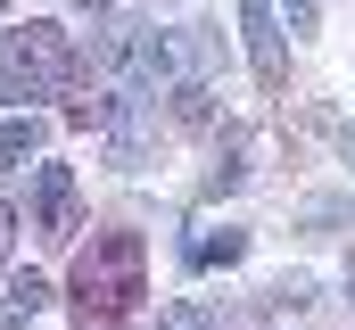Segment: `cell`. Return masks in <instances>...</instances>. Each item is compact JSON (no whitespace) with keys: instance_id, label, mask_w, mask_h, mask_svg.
Instances as JSON below:
<instances>
[{"instance_id":"6da1fadb","label":"cell","mask_w":355,"mask_h":330,"mask_svg":"<svg viewBox=\"0 0 355 330\" xmlns=\"http://www.w3.org/2000/svg\"><path fill=\"white\" fill-rule=\"evenodd\" d=\"M149 297V248L141 232H99L75 256V330H124Z\"/></svg>"},{"instance_id":"7a4b0ae2","label":"cell","mask_w":355,"mask_h":330,"mask_svg":"<svg viewBox=\"0 0 355 330\" xmlns=\"http://www.w3.org/2000/svg\"><path fill=\"white\" fill-rule=\"evenodd\" d=\"M8 67L33 82V99H75L91 82V58L58 33V25H17V42H8Z\"/></svg>"},{"instance_id":"3957f363","label":"cell","mask_w":355,"mask_h":330,"mask_svg":"<svg viewBox=\"0 0 355 330\" xmlns=\"http://www.w3.org/2000/svg\"><path fill=\"white\" fill-rule=\"evenodd\" d=\"M99 67L124 82V99H157V91H174V42L116 25V33H99Z\"/></svg>"},{"instance_id":"277c9868","label":"cell","mask_w":355,"mask_h":330,"mask_svg":"<svg viewBox=\"0 0 355 330\" xmlns=\"http://www.w3.org/2000/svg\"><path fill=\"white\" fill-rule=\"evenodd\" d=\"M33 232L50 248H67L83 232V198H75V173H67V165H42V173H33Z\"/></svg>"},{"instance_id":"5b68a950","label":"cell","mask_w":355,"mask_h":330,"mask_svg":"<svg viewBox=\"0 0 355 330\" xmlns=\"http://www.w3.org/2000/svg\"><path fill=\"white\" fill-rule=\"evenodd\" d=\"M240 8V33H248V58H257V82L265 91H289V50H281V25H272L265 0H232Z\"/></svg>"},{"instance_id":"8992f818","label":"cell","mask_w":355,"mask_h":330,"mask_svg":"<svg viewBox=\"0 0 355 330\" xmlns=\"http://www.w3.org/2000/svg\"><path fill=\"white\" fill-rule=\"evenodd\" d=\"M33 149H42V124H33V116H8V124H0V173H17Z\"/></svg>"},{"instance_id":"52a82bcc","label":"cell","mask_w":355,"mask_h":330,"mask_svg":"<svg viewBox=\"0 0 355 330\" xmlns=\"http://www.w3.org/2000/svg\"><path fill=\"white\" fill-rule=\"evenodd\" d=\"M42 306H50V281H33V272H25V281L8 289V306H0V322H8V330H25L33 314H42Z\"/></svg>"},{"instance_id":"ba28073f","label":"cell","mask_w":355,"mask_h":330,"mask_svg":"<svg viewBox=\"0 0 355 330\" xmlns=\"http://www.w3.org/2000/svg\"><path fill=\"white\" fill-rule=\"evenodd\" d=\"M248 256V232H198L190 240V264H240Z\"/></svg>"},{"instance_id":"9c48e42d","label":"cell","mask_w":355,"mask_h":330,"mask_svg":"<svg viewBox=\"0 0 355 330\" xmlns=\"http://www.w3.org/2000/svg\"><path fill=\"white\" fill-rule=\"evenodd\" d=\"M174 124H190V132L215 124V91L207 82H174Z\"/></svg>"},{"instance_id":"30bf717a","label":"cell","mask_w":355,"mask_h":330,"mask_svg":"<svg viewBox=\"0 0 355 330\" xmlns=\"http://www.w3.org/2000/svg\"><path fill=\"white\" fill-rule=\"evenodd\" d=\"M157 330H223V322H215L207 306H166V314H157Z\"/></svg>"},{"instance_id":"8fae6325","label":"cell","mask_w":355,"mask_h":330,"mask_svg":"<svg viewBox=\"0 0 355 330\" xmlns=\"http://www.w3.org/2000/svg\"><path fill=\"white\" fill-rule=\"evenodd\" d=\"M272 306H281V314H297V306H314V281H281V289H272Z\"/></svg>"},{"instance_id":"7c38bea8","label":"cell","mask_w":355,"mask_h":330,"mask_svg":"<svg viewBox=\"0 0 355 330\" xmlns=\"http://www.w3.org/2000/svg\"><path fill=\"white\" fill-rule=\"evenodd\" d=\"M8 240H17V207H0V264H8Z\"/></svg>"},{"instance_id":"4fadbf2b","label":"cell","mask_w":355,"mask_h":330,"mask_svg":"<svg viewBox=\"0 0 355 330\" xmlns=\"http://www.w3.org/2000/svg\"><path fill=\"white\" fill-rule=\"evenodd\" d=\"M289 25H314V0H289Z\"/></svg>"},{"instance_id":"5bb4252c","label":"cell","mask_w":355,"mask_h":330,"mask_svg":"<svg viewBox=\"0 0 355 330\" xmlns=\"http://www.w3.org/2000/svg\"><path fill=\"white\" fill-rule=\"evenodd\" d=\"M75 8H116V0H75Z\"/></svg>"},{"instance_id":"9a60e30c","label":"cell","mask_w":355,"mask_h":330,"mask_svg":"<svg viewBox=\"0 0 355 330\" xmlns=\"http://www.w3.org/2000/svg\"><path fill=\"white\" fill-rule=\"evenodd\" d=\"M347 165H355V132H347Z\"/></svg>"}]
</instances>
